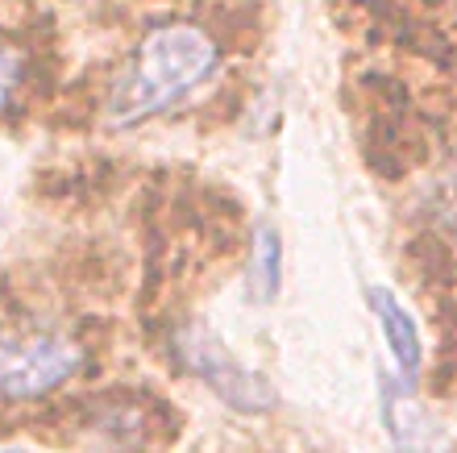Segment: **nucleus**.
I'll list each match as a JSON object with an SVG mask.
<instances>
[{"mask_svg":"<svg viewBox=\"0 0 457 453\" xmlns=\"http://www.w3.org/2000/svg\"><path fill=\"white\" fill-rule=\"evenodd\" d=\"M217 71V46L195 25H162L145 34L137 59L109 96L112 125H137L162 108L179 105L187 92L204 84Z\"/></svg>","mask_w":457,"mask_h":453,"instance_id":"1","label":"nucleus"},{"mask_svg":"<svg viewBox=\"0 0 457 453\" xmlns=\"http://www.w3.org/2000/svg\"><path fill=\"white\" fill-rule=\"evenodd\" d=\"M79 370V346L62 333H4L0 337V395L37 399Z\"/></svg>","mask_w":457,"mask_h":453,"instance_id":"2","label":"nucleus"},{"mask_svg":"<svg viewBox=\"0 0 457 453\" xmlns=\"http://www.w3.org/2000/svg\"><path fill=\"white\" fill-rule=\"evenodd\" d=\"M179 346H183L187 366H192L195 374H204V382L225 404L241 407V412H266V407H275L270 382H266L262 374H253V370L237 366V362L228 358V349L208 333L204 324H192V329L179 337Z\"/></svg>","mask_w":457,"mask_h":453,"instance_id":"3","label":"nucleus"},{"mask_svg":"<svg viewBox=\"0 0 457 453\" xmlns=\"http://www.w3.org/2000/svg\"><path fill=\"white\" fill-rule=\"evenodd\" d=\"M383 420L399 453H453L449 432L416 404L408 382H395L391 374H383Z\"/></svg>","mask_w":457,"mask_h":453,"instance_id":"4","label":"nucleus"},{"mask_svg":"<svg viewBox=\"0 0 457 453\" xmlns=\"http://www.w3.org/2000/svg\"><path fill=\"white\" fill-rule=\"evenodd\" d=\"M366 299H370L374 316L383 321V333L386 341H391V349H395L399 366H403V374H416L420 370V333H416V321H411L408 312H403V304H399L386 287H370L366 291Z\"/></svg>","mask_w":457,"mask_h":453,"instance_id":"5","label":"nucleus"},{"mask_svg":"<svg viewBox=\"0 0 457 453\" xmlns=\"http://www.w3.org/2000/svg\"><path fill=\"white\" fill-rule=\"evenodd\" d=\"M278 266H283V246L270 225H258L253 233V263H250V299L270 304L278 296Z\"/></svg>","mask_w":457,"mask_h":453,"instance_id":"6","label":"nucleus"},{"mask_svg":"<svg viewBox=\"0 0 457 453\" xmlns=\"http://www.w3.org/2000/svg\"><path fill=\"white\" fill-rule=\"evenodd\" d=\"M17 80H21V63H17V55H12V50H0V108L9 105Z\"/></svg>","mask_w":457,"mask_h":453,"instance_id":"7","label":"nucleus"},{"mask_svg":"<svg viewBox=\"0 0 457 453\" xmlns=\"http://www.w3.org/2000/svg\"><path fill=\"white\" fill-rule=\"evenodd\" d=\"M9 453H21V449H9Z\"/></svg>","mask_w":457,"mask_h":453,"instance_id":"8","label":"nucleus"}]
</instances>
